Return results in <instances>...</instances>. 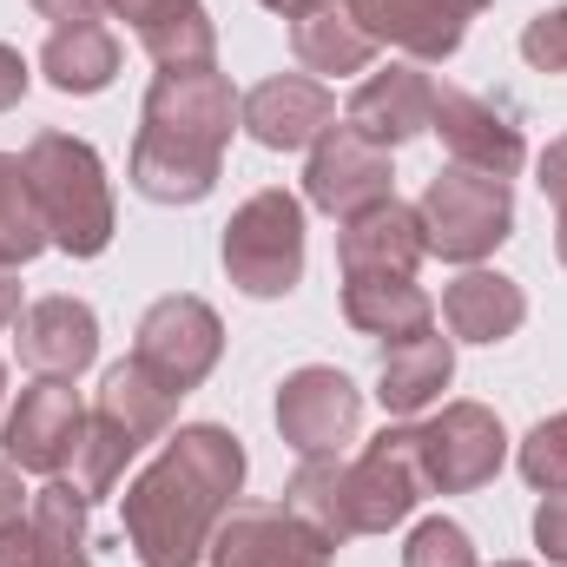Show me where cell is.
I'll return each mask as SVG.
<instances>
[{
	"label": "cell",
	"mask_w": 567,
	"mask_h": 567,
	"mask_svg": "<svg viewBox=\"0 0 567 567\" xmlns=\"http://www.w3.org/2000/svg\"><path fill=\"white\" fill-rule=\"evenodd\" d=\"M86 495L73 488V482H47L40 495H33V542H40V567H93V555H86Z\"/></svg>",
	"instance_id": "cell-25"
},
{
	"label": "cell",
	"mask_w": 567,
	"mask_h": 567,
	"mask_svg": "<svg viewBox=\"0 0 567 567\" xmlns=\"http://www.w3.org/2000/svg\"><path fill=\"white\" fill-rule=\"evenodd\" d=\"M238 133V93L218 66H172L152 80L133 140V192L152 205H198L225 172V145Z\"/></svg>",
	"instance_id": "cell-2"
},
{
	"label": "cell",
	"mask_w": 567,
	"mask_h": 567,
	"mask_svg": "<svg viewBox=\"0 0 567 567\" xmlns=\"http://www.w3.org/2000/svg\"><path fill=\"white\" fill-rule=\"evenodd\" d=\"M542 198L555 205V251H561V265H567V133L561 140H548V152H542Z\"/></svg>",
	"instance_id": "cell-33"
},
{
	"label": "cell",
	"mask_w": 567,
	"mask_h": 567,
	"mask_svg": "<svg viewBox=\"0 0 567 567\" xmlns=\"http://www.w3.org/2000/svg\"><path fill=\"white\" fill-rule=\"evenodd\" d=\"M13 323H20V265L0 258V330H13Z\"/></svg>",
	"instance_id": "cell-39"
},
{
	"label": "cell",
	"mask_w": 567,
	"mask_h": 567,
	"mask_svg": "<svg viewBox=\"0 0 567 567\" xmlns=\"http://www.w3.org/2000/svg\"><path fill=\"white\" fill-rule=\"evenodd\" d=\"M495 567H528V561H495Z\"/></svg>",
	"instance_id": "cell-43"
},
{
	"label": "cell",
	"mask_w": 567,
	"mask_h": 567,
	"mask_svg": "<svg viewBox=\"0 0 567 567\" xmlns=\"http://www.w3.org/2000/svg\"><path fill=\"white\" fill-rule=\"evenodd\" d=\"M343 455H310L297 475H290V488H284V508L303 522V528H317L330 548H343L350 535H343Z\"/></svg>",
	"instance_id": "cell-28"
},
{
	"label": "cell",
	"mask_w": 567,
	"mask_h": 567,
	"mask_svg": "<svg viewBox=\"0 0 567 567\" xmlns=\"http://www.w3.org/2000/svg\"><path fill=\"white\" fill-rule=\"evenodd\" d=\"M258 7H271V13H284V20H290V13H303L310 0H258Z\"/></svg>",
	"instance_id": "cell-41"
},
{
	"label": "cell",
	"mask_w": 567,
	"mask_h": 567,
	"mask_svg": "<svg viewBox=\"0 0 567 567\" xmlns=\"http://www.w3.org/2000/svg\"><path fill=\"white\" fill-rule=\"evenodd\" d=\"M245 488V442L225 423H185L126 488V542L145 567H198Z\"/></svg>",
	"instance_id": "cell-1"
},
{
	"label": "cell",
	"mask_w": 567,
	"mask_h": 567,
	"mask_svg": "<svg viewBox=\"0 0 567 567\" xmlns=\"http://www.w3.org/2000/svg\"><path fill=\"white\" fill-rule=\"evenodd\" d=\"M429 120H435V80H429L423 66H410V60L370 73V80L350 93V106H343V126L363 133L370 145H383V152L423 140Z\"/></svg>",
	"instance_id": "cell-14"
},
{
	"label": "cell",
	"mask_w": 567,
	"mask_h": 567,
	"mask_svg": "<svg viewBox=\"0 0 567 567\" xmlns=\"http://www.w3.org/2000/svg\"><path fill=\"white\" fill-rule=\"evenodd\" d=\"M238 126L265 152H303L337 126V100L310 73H278V80H265L238 100Z\"/></svg>",
	"instance_id": "cell-13"
},
{
	"label": "cell",
	"mask_w": 567,
	"mask_h": 567,
	"mask_svg": "<svg viewBox=\"0 0 567 567\" xmlns=\"http://www.w3.org/2000/svg\"><path fill=\"white\" fill-rule=\"evenodd\" d=\"M535 548L555 567H567V488H548L535 508Z\"/></svg>",
	"instance_id": "cell-34"
},
{
	"label": "cell",
	"mask_w": 567,
	"mask_h": 567,
	"mask_svg": "<svg viewBox=\"0 0 567 567\" xmlns=\"http://www.w3.org/2000/svg\"><path fill=\"white\" fill-rule=\"evenodd\" d=\"M47 218L33 205V185H27V165L13 152H0V258L7 265H33L47 251Z\"/></svg>",
	"instance_id": "cell-29"
},
{
	"label": "cell",
	"mask_w": 567,
	"mask_h": 567,
	"mask_svg": "<svg viewBox=\"0 0 567 567\" xmlns=\"http://www.w3.org/2000/svg\"><path fill=\"white\" fill-rule=\"evenodd\" d=\"M27 165V185H33V205L47 218V238L53 251L66 258H100L113 245V178L100 165V152L73 133H33V145L20 152Z\"/></svg>",
	"instance_id": "cell-3"
},
{
	"label": "cell",
	"mask_w": 567,
	"mask_h": 567,
	"mask_svg": "<svg viewBox=\"0 0 567 567\" xmlns=\"http://www.w3.org/2000/svg\"><path fill=\"white\" fill-rule=\"evenodd\" d=\"M40 20H53V33L60 27H100L106 13H113V0H27Z\"/></svg>",
	"instance_id": "cell-35"
},
{
	"label": "cell",
	"mask_w": 567,
	"mask_h": 567,
	"mask_svg": "<svg viewBox=\"0 0 567 567\" xmlns=\"http://www.w3.org/2000/svg\"><path fill=\"white\" fill-rule=\"evenodd\" d=\"M225 278L238 284L245 297H290L303 284V205L284 192V185H265L251 192L231 225H225Z\"/></svg>",
	"instance_id": "cell-5"
},
{
	"label": "cell",
	"mask_w": 567,
	"mask_h": 567,
	"mask_svg": "<svg viewBox=\"0 0 567 567\" xmlns=\"http://www.w3.org/2000/svg\"><path fill=\"white\" fill-rule=\"evenodd\" d=\"M403 567H482V561H475V542H468V528H462V522L429 515V522H416V528H410Z\"/></svg>",
	"instance_id": "cell-30"
},
{
	"label": "cell",
	"mask_w": 567,
	"mask_h": 567,
	"mask_svg": "<svg viewBox=\"0 0 567 567\" xmlns=\"http://www.w3.org/2000/svg\"><path fill=\"white\" fill-rule=\"evenodd\" d=\"M80 429H86V410H80L73 383L40 377V383H33V390H20V403L7 410L0 449H7V462H13V468H27V475H47V482H53V475L73 462Z\"/></svg>",
	"instance_id": "cell-12"
},
{
	"label": "cell",
	"mask_w": 567,
	"mask_h": 567,
	"mask_svg": "<svg viewBox=\"0 0 567 567\" xmlns=\"http://www.w3.org/2000/svg\"><path fill=\"white\" fill-rule=\"evenodd\" d=\"M449 377H455V343L449 337H410V343H390L383 350V370H377V403L390 410V416H423L429 403L449 390Z\"/></svg>",
	"instance_id": "cell-20"
},
{
	"label": "cell",
	"mask_w": 567,
	"mask_h": 567,
	"mask_svg": "<svg viewBox=\"0 0 567 567\" xmlns=\"http://www.w3.org/2000/svg\"><path fill=\"white\" fill-rule=\"evenodd\" d=\"M165 7H185V0H113V13H120V20H133V27H145V20H158Z\"/></svg>",
	"instance_id": "cell-40"
},
{
	"label": "cell",
	"mask_w": 567,
	"mask_h": 567,
	"mask_svg": "<svg viewBox=\"0 0 567 567\" xmlns=\"http://www.w3.org/2000/svg\"><path fill=\"white\" fill-rule=\"evenodd\" d=\"M363 429V390L330 370V363H310V370H290L278 390V435L310 462V455H343V442H357Z\"/></svg>",
	"instance_id": "cell-9"
},
{
	"label": "cell",
	"mask_w": 567,
	"mask_h": 567,
	"mask_svg": "<svg viewBox=\"0 0 567 567\" xmlns=\"http://www.w3.org/2000/svg\"><path fill=\"white\" fill-rule=\"evenodd\" d=\"M522 475L528 488H567V410L542 416L522 435Z\"/></svg>",
	"instance_id": "cell-31"
},
{
	"label": "cell",
	"mask_w": 567,
	"mask_h": 567,
	"mask_svg": "<svg viewBox=\"0 0 567 567\" xmlns=\"http://www.w3.org/2000/svg\"><path fill=\"white\" fill-rule=\"evenodd\" d=\"M0 567H40L33 522H7V528H0Z\"/></svg>",
	"instance_id": "cell-36"
},
{
	"label": "cell",
	"mask_w": 567,
	"mask_h": 567,
	"mask_svg": "<svg viewBox=\"0 0 567 567\" xmlns=\"http://www.w3.org/2000/svg\"><path fill=\"white\" fill-rule=\"evenodd\" d=\"M522 60L535 73H567V7H548L522 27Z\"/></svg>",
	"instance_id": "cell-32"
},
{
	"label": "cell",
	"mask_w": 567,
	"mask_h": 567,
	"mask_svg": "<svg viewBox=\"0 0 567 567\" xmlns=\"http://www.w3.org/2000/svg\"><path fill=\"white\" fill-rule=\"evenodd\" d=\"M303 198L330 218H357L383 198H396V172H390V152L370 145L350 126H330L323 140L310 145V165H303Z\"/></svg>",
	"instance_id": "cell-10"
},
{
	"label": "cell",
	"mask_w": 567,
	"mask_h": 567,
	"mask_svg": "<svg viewBox=\"0 0 567 567\" xmlns=\"http://www.w3.org/2000/svg\"><path fill=\"white\" fill-rule=\"evenodd\" d=\"M100 416H113V423L145 449V442H158V435L172 429L178 396H172L158 377H145L140 363L126 357V363H113V370H106V383H100Z\"/></svg>",
	"instance_id": "cell-24"
},
{
	"label": "cell",
	"mask_w": 567,
	"mask_h": 567,
	"mask_svg": "<svg viewBox=\"0 0 567 567\" xmlns=\"http://www.w3.org/2000/svg\"><path fill=\"white\" fill-rule=\"evenodd\" d=\"M482 7L488 0H350L357 27L377 47H403L410 60H449Z\"/></svg>",
	"instance_id": "cell-16"
},
{
	"label": "cell",
	"mask_w": 567,
	"mask_h": 567,
	"mask_svg": "<svg viewBox=\"0 0 567 567\" xmlns=\"http://www.w3.org/2000/svg\"><path fill=\"white\" fill-rule=\"evenodd\" d=\"M423 442V475L435 495H475L495 482L502 455H508V435L502 416L482 410V403H442V416H429L416 429Z\"/></svg>",
	"instance_id": "cell-8"
},
{
	"label": "cell",
	"mask_w": 567,
	"mask_h": 567,
	"mask_svg": "<svg viewBox=\"0 0 567 567\" xmlns=\"http://www.w3.org/2000/svg\"><path fill=\"white\" fill-rule=\"evenodd\" d=\"M27 80H33V73H27V60L0 40V113H13V106L27 100Z\"/></svg>",
	"instance_id": "cell-37"
},
{
	"label": "cell",
	"mask_w": 567,
	"mask_h": 567,
	"mask_svg": "<svg viewBox=\"0 0 567 567\" xmlns=\"http://www.w3.org/2000/svg\"><path fill=\"white\" fill-rule=\"evenodd\" d=\"M20 337V363L33 370V377H60V383H73L80 370H93V357H100V317H93V303H80V297H40V303H27L20 310V323H13Z\"/></svg>",
	"instance_id": "cell-17"
},
{
	"label": "cell",
	"mask_w": 567,
	"mask_h": 567,
	"mask_svg": "<svg viewBox=\"0 0 567 567\" xmlns=\"http://www.w3.org/2000/svg\"><path fill=\"white\" fill-rule=\"evenodd\" d=\"M140 47L158 60V73H172V66H212L218 60V27H212V13L198 0H185V7H165L158 20H145Z\"/></svg>",
	"instance_id": "cell-26"
},
{
	"label": "cell",
	"mask_w": 567,
	"mask_h": 567,
	"mask_svg": "<svg viewBox=\"0 0 567 567\" xmlns=\"http://www.w3.org/2000/svg\"><path fill=\"white\" fill-rule=\"evenodd\" d=\"M20 502H27V488H20V468L0 455V528H7V522H20Z\"/></svg>",
	"instance_id": "cell-38"
},
{
	"label": "cell",
	"mask_w": 567,
	"mask_h": 567,
	"mask_svg": "<svg viewBox=\"0 0 567 567\" xmlns=\"http://www.w3.org/2000/svg\"><path fill=\"white\" fill-rule=\"evenodd\" d=\"M212 567H330V542L317 528H303L290 508L271 502H231V515L212 535Z\"/></svg>",
	"instance_id": "cell-11"
},
{
	"label": "cell",
	"mask_w": 567,
	"mask_h": 567,
	"mask_svg": "<svg viewBox=\"0 0 567 567\" xmlns=\"http://www.w3.org/2000/svg\"><path fill=\"white\" fill-rule=\"evenodd\" d=\"M522 317H528V290L515 278H502V271L468 265L462 278L442 290V323L462 343H502V337L522 330Z\"/></svg>",
	"instance_id": "cell-19"
},
{
	"label": "cell",
	"mask_w": 567,
	"mask_h": 567,
	"mask_svg": "<svg viewBox=\"0 0 567 567\" xmlns=\"http://www.w3.org/2000/svg\"><path fill=\"white\" fill-rule=\"evenodd\" d=\"M40 73L53 93H73V100H93L120 80V40L106 27H60L47 47H40Z\"/></svg>",
	"instance_id": "cell-23"
},
{
	"label": "cell",
	"mask_w": 567,
	"mask_h": 567,
	"mask_svg": "<svg viewBox=\"0 0 567 567\" xmlns=\"http://www.w3.org/2000/svg\"><path fill=\"white\" fill-rule=\"evenodd\" d=\"M423 245L449 265H482L488 251H502L515 238V198H508V178H488V172H468V165H449L423 185Z\"/></svg>",
	"instance_id": "cell-4"
},
{
	"label": "cell",
	"mask_w": 567,
	"mask_h": 567,
	"mask_svg": "<svg viewBox=\"0 0 567 567\" xmlns=\"http://www.w3.org/2000/svg\"><path fill=\"white\" fill-rule=\"evenodd\" d=\"M290 53L310 66V73H363L377 60V40L357 27L350 0H310L303 13H290Z\"/></svg>",
	"instance_id": "cell-22"
},
{
	"label": "cell",
	"mask_w": 567,
	"mask_h": 567,
	"mask_svg": "<svg viewBox=\"0 0 567 567\" xmlns=\"http://www.w3.org/2000/svg\"><path fill=\"white\" fill-rule=\"evenodd\" d=\"M343 535H390L429 495L416 429H383L357 462H343Z\"/></svg>",
	"instance_id": "cell-6"
},
{
	"label": "cell",
	"mask_w": 567,
	"mask_h": 567,
	"mask_svg": "<svg viewBox=\"0 0 567 567\" xmlns=\"http://www.w3.org/2000/svg\"><path fill=\"white\" fill-rule=\"evenodd\" d=\"M343 323L383 343H410L435 330V303L416 278H343Z\"/></svg>",
	"instance_id": "cell-21"
},
{
	"label": "cell",
	"mask_w": 567,
	"mask_h": 567,
	"mask_svg": "<svg viewBox=\"0 0 567 567\" xmlns=\"http://www.w3.org/2000/svg\"><path fill=\"white\" fill-rule=\"evenodd\" d=\"M429 133H442V145L455 152V165L488 172V178H515V172L528 165L522 133H515L488 100H475V93H462V86H435V120H429Z\"/></svg>",
	"instance_id": "cell-18"
},
{
	"label": "cell",
	"mask_w": 567,
	"mask_h": 567,
	"mask_svg": "<svg viewBox=\"0 0 567 567\" xmlns=\"http://www.w3.org/2000/svg\"><path fill=\"white\" fill-rule=\"evenodd\" d=\"M0 396H7V363H0Z\"/></svg>",
	"instance_id": "cell-42"
},
{
	"label": "cell",
	"mask_w": 567,
	"mask_h": 567,
	"mask_svg": "<svg viewBox=\"0 0 567 567\" xmlns=\"http://www.w3.org/2000/svg\"><path fill=\"white\" fill-rule=\"evenodd\" d=\"M218 357H225V323H218V310H212L205 297L172 290V297H158L140 317L133 363H140L145 377H158L172 396L198 390V383L218 370Z\"/></svg>",
	"instance_id": "cell-7"
},
{
	"label": "cell",
	"mask_w": 567,
	"mask_h": 567,
	"mask_svg": "<svg viewBox=\"0 0 567 567\" xmlns=\"http://www.w3.org/2000/svg\"><path fill=\"white\" fill-rule=\"evenodd\" d=\"M423 258H429L423 218H416V205H403V198H383V205L343 218V231H337V265H343V278H416Z\"/></svg>",
	"instance_id": "cell-15"
},
{
	"label": "cell",
	"mask_w": 567,
	"mask_h": 567,
	"mask_svg": "<svg viewBox=\"0 0 567 567\" xmlns=\"http://www.w3.org/2000/svg\"><path fill=\"white\" fill-rule=\"evenodd\" d=\"M140 455V442L126 435V429L113 423V416H86V429H80V442H73V488L86 495V502H106L113 488H120V475H126V462Z\"/></svg>",
	"instance_id": "cell-27"
}]
</instances>
